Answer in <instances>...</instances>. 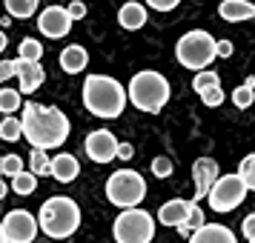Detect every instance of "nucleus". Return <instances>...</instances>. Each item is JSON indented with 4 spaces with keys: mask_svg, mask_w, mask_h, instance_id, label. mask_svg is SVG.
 Segmentation results:
<instances>
[{
    "mask_svg": "<svg viewBox=\"0 0 255 243\" xmlns=\"http://www.w3.org/2000/svg\"><path fill=\"white\" fill-rule=\"evenodd\" d=\"M26 140L37 149H58L69 138V120L58 106H43V103H26L23 117H20Z\"/></svg>",
    "mask_w": 255,
    "mask_h": 243,
    "instance_id": "f257e3e1",
    "label": "nucleus"
},
{
    "mask_svg": "<svg viewBox=\"0 0 255 243\" xmlns=\"http://www.w3.org/2000/svg\"><path fill=\"white\" fill-rule=\"evenodd\" d=\"M83 106L86 112H92L95 117H121L124 106H127V89L109 78V75H89L83 83Z\"/></svg>",
    "mask_w": 255,
    "mask_h": 243,
    "instance_id": "f03ea898",
    "label": "nucleus"
},
{
    "mask_svg": "<svg viewBox=\"0 0 255 243\" xmlns=\"http://www.w3.org/2000/svg\"><path fill=\"white\" fill-rule=\"evenodd\" d=\"M37 226L43 229L46 238H55V241H63V238H72L78 226H81V209L72 197H49L46 203L40 206V215H37Z\"/></svg>",
    "mask_w": 255,
    "mask_h": 243,
    "instance_id": "7ed1b4c3",
    "label": "nucleus"
},
{
    "mask_svg": "<svg viewBox=\"0 0 255 243\" xmlns=\"http://www.w3.org/2000/svg\"><path fill=\"white\" fill-rule=\"evenodd\" d=\"M129 100L138 106L140 112H149V115H158L163 106L169 103V81L158 75V72H138L127 86Z\"/></svg>",
    "mask_w": 255,
    "mask_h": 243,
    "instance_id": "20e7f679",
    "label": "nucleus"
},
{
    "mask_svg": "<svg viewBox=\"0 0 255 243\" xmlns=\"http://www.w3.org/2000/svg\"><path fill=\"white\" fill-rule=\"evenodd\" d=\"M175 58L181 66L192 72H201L207 69L212 60L218 58L215 55V37L204 32V29H192V32H186L178 43H175Z\"/></svg>",
    "mask_w": 255,
    "mask_h": 243,
    "instance_id": "39448f33",
    "label": "nucleus"
},
{
    "mask_svg": "<svg viewBox=\"0 0 255 243\" xmlns=\"http://www.w3.org/2000/svg\"><path fill=\"white\" fill-rule=\"evenodd\" d=\"M143 197H146V180L135 169H121L106 180V200L121 209L138 206Z\"/></svg>",
    "mask_w": 255,
    "mask_h": 243,
    "instance_id": "423d86ee",
    "label": "nucleus"
},
{
    "mask_svg": "<svg viewBox=\"0 0 255 243\" xmlns=\"http://www.w3.org/2000/svg\"><path fill=\"white\" fill-rule=\"evenodd\" d=\"M112 235L118 243H152L155 238V218L143 209H124L112 223Z\"/></svg>",
    "mask_w": 255,
    "mask_h": 243,
    "instance_id": "0eeeda50",
    "label": "nucleus"
},
{
    "mask_svg": "<svg viewBox=\"0 0 255 243\" xmlns=\"http://www.w3.org/2000/svg\"><path fill=\"white\" fill-rule=\"evenodd\" d=\"M247 183H244L241 174H224L215 180V186L209 189V209H215V212H232V209H238L244 203V197H247Z\"/></svg>",
    "mask_w": 255,
    "mask_h": 243,
    "instance_id": "6e6552de",
    "label": "nucleus"
},
{
    "mask_svg": "<svg viewBox=\"0 0 255 243\" xmlns=\"http://www.w3.org/2000/svg\"><path fill=\"white\" fill-rule=\"evenodd\" d=\"M3 235H6V241L9 243H32L37 235V220L26 212V209H14V212H9L6 218H3Z\"/></svg>",
    "mask_w": 255,
    "mask_h": 243,
    "instance_id": "1a4fd4ad",
    "label": "nucleus"
},
{
    "mask_svg": "<svg viewBox=\"0 0 255 243\" xmlns=\"http://www.w3.org/2000/svg\"><path fill=\"white\" fill-rule=\"evenodd\" d=\"M37 29H40L49 40H60V37L69 35L72 17L63 6H49V9H43L40 17H37Z\"/></svg>",
    "mask_w": 255,
    "mask_h": 243,
    "instance_id": "9d476101",
    "label": "nucleus"
},
{
    "mask_svg": "<svg viewBox=\"0 0 255 243\" xmlns=\"http://www.w3.org/2000/svg\"><path fill=\"white\" fill-rule=\"evenodd\" d=\"M83 149H86V155H89L95 163H109V161L118 158V140H115L112 132L98 129V132H92V135L86 138Z\"/></svg>",
    "mask_w": 255,
    "mask_h": 243,
    "instance_id": "9b49d317",
    "label": "nucleus"
},
{
    "mask_svg": "<svg viewBox=\"0 0 255 243\" xmlns=\"http://www.w3.org/2000/svg\"><path fill=\"white\" fill-rule=\"evenodd\" d=\"M14 78L20 81V92L32 94V92H37V89L43 86V81H46V72H43V66H40V60H23V58H17V60H14Z\"/></svg>",
    "mask_w": 255,
    "mask_h": 243,
    "instance_id": "f8f14e48",
    "label": "nucleus"
},
{
    "mask_svg": "<svg viewBox=\"0 0 255 243\" xmlns=\"http://www.w3.org/2000/svg\"><path fill=\"white\" fill-rule=\"evenodd\" d=\"M221 177L218 163L212 158H198L195 166H192V180H195V200L209 195V189L215 186V180Z\"/></svg>",
    "mask_w": 255,
    "mask_h": 243,
    "instance_id": "ddd939ff",
    "label": "nucleus"
},
{
    "mask_svg": "<svg viewBox=\"0 0 255 243\" xmlns=\"http://www.w3.org/2000/svg\"><path fill=\"white\" fill-rule=\"evenodd\" d=\"M189 243H238L232 229L221 226V223H204L189 235Z\"/></svg>",
    "mask_w": 255,
    "mask_h": 243,
    "instance_id": "4468645a",
    "label": "nucleus"
},
{
    "mask_svg": "<svg viewBox=\"0 0 255 243\" xmlns=\"http://www.w3.org/2000/svg\"><path fill=\"white\" fill-rule=\"evenodd\" d=\"M49 174H52L58 183H72V180L81 174V163H78L75 155L63 152V155H58V158H52V169H49Z\"/></svg>",
    "mask_w": 255,
    "mask_h": 243,
    "instance_id": "2eb2a0df",
    "label": "nucleus"
},
{
    "mask_svg": "<svg viewBox=\"0 0 255 243\" xmlns=\"http://www.w3.org/2000/svg\"><path fill=\"white\" fill-rule=\"evenodd\" d=\"M218 14L227 23H241V20L255 17V3H250V0H224L218 6Z\"/></svg>",
    "mask_w": 255,
    "mask_h": 243,
    "instance_id": "dca6fc26",
    "label": "nucleus"
},
{
    "mask_svg": "<svg viewBox=\"0 0 255 243\" xmlns=\"http://www.w3.org/2000/svg\"><path fill=\"white\" fill-rule=\"evenodd\" d=\"M189 203H192V200H181V197L163 203V206L158 209V220H161L163 226H178V223H184L186 212H189Z\"/></svg>",
    "mask_w": 255,
    "mask_h": 243,
    "instance_id": "f3484780",
    "label": "nucleus"
},
{
    "mask_svg": "<svg viewBox=\"0 0 255 243\" xmlns=\"http://www.w3.org/2000/svg\"><path fill=\"white\" fill-rule=\"evenodd\" d=\"M118 23L124 26L127 32H138L146 23V9L140 3H124L121 12H118Z\"/></svg>",
    "mask_w": 255,
    "mask_h": 243,
    "instance_id": "a211bd4d",
    "label": "nucleus"
},
{
    "mask_svg": "<svg viewBox=\"0 0 255 243\" xmlns=\"http://www.w3.org/2000/svg\"><path fill=\"white\" fill-rule=\"evenodd\" d=\"M86 63H89V55L83 46H66L60 52V69L69 75H81L86 69Z\"/></svg>",
    "mask_w": 255,
    "mask_h": 243,
    "instance_id": "6ab92c4d",
    "label": "nucleus"
},
{
    "mask_svg": "<svg viewBox=\"0 0 255 243\" xmlns=\"http://www.w3.org/2000/svg\"><path fill=\"white\" fill-rule=\"evenodd\" d=\"M204 223H207V220H204V212H201V206H198L195 200H192V203H189V212H186V220L184 223H178V226H175V229H178V235H192V232L198 229V226H204Z\"/></svg>",
    "mask_w": 255,
    "mask_h": 243,
    "instance_id": "aec40b11",
    "label": "nucleus"
},
{
    "mask_svg": "<svg viewBox=\"0 0 255 243\" xmlns=\"http://www.w3.org/2000/svg\"><path fill=\"white\" fill-rule=\"evenodd\" d=\"M6 12H9V17L26 20L37 12V0H6Z\"/></svg>",
    "mask_w": 255,
    "mask_h": 243,
    "instance_id": "412c9836",
    "label": "nucleus"
},
{
    "mask_svg": "<svg viewBox=\"0 0 255 243\" xmlns=\"http://www.w3.org/2000/svg\"><path fill=\"white\" fill-rule=\"evenodd\" d=\"M12 189L17 195H32L37 189V174L35 172H17L12 177Z\"/></svg>",
    "mask_w": 255,
    "mask_h": 243,
    "instance_id": "4be33fe9",
    "label": "nucleus"
},
{
    "mask_svg": "<svg viewBox=\"0 0 255 243\" xmlns=\"http://www.w3.org/2000/svg\"><path fill=\"white\" fill-rule=\"evenodd\" d=\"M0 138L6 140V143H14V140L23 138L20 120H17V117H3V123H0Z\"/></svg>",
    "mask_w": 255,
    "mask_h": 243,
    "instance_id": "5701e85b",
    "label": "nucleus"
},
{
    "mask_svg": "<svg viewBox=\"0 0 255 243\" xmlns=\"http://www.w3.org/2000/svg\"><path fill=\"white\" fill-rule=\"evenodd\" d=\"M17 58H23V60H40V58H43V46L37 43L35 37H23V40H20V46H17Z\"/></svg>",
    "mask_w": 255,
    "mask_h": 243,
    "instance_id": "b1692460",
    "label": "nucleus"
},
{
    "mask_svg": "<svg viewBox=\"0 0 255 243\" xmlns=\"http://www.w3.org/2000/svg\"><path fill=\"white\" fill-rule=\"evenodd\" d=\"M20 109V92L17 89H6V86H0V112H17Z\"/></svg>",
    "mask_w": 255,
    "mask_h": 243,
    "instance_id": "393cba45",
    "label": "nucleus"
},
{
    "mask_svg": "<svg viewBox=\"0 0 255 243\" xmlns=\"http://www.w3.org/2000/svg\"><path fill=\"white\" fill-rule=\"evenodd\" d=\"M253 100H255V86L244 83V86H238V89H232V103L238 106V109H250Z\"/></svg>",
    "mask_w": 255,
    "mask_h": 243,
    "instance_id": "a878e982",
    "label": "nucleus"
},
{
    "mask_svg": "<svg viewBox=\"0 0 255 243\" xmlns=\"http://www.w3.org/2000/svg\"><path fill=\"white\" fill-rule=\"evenodd\" d=\"M29 163H32V172L35 174H49V169H52V161H49L46 149H32V155H29Z\"/></svg>",
    "mask_w": 255,
    "mask_h": 243,
    "instance_id": "bb28decb",
    "label": "nucleus"
},
{
    "mask_svg": "<svg viewBox=\"0 0 255 243\" xmlns=\"http://www.w3.org/2000/svg\"><path fill=\"white\" fill-rule=\"evenodd\" d=\"M221 78H218V72H209V69H201L195 75V81H192V89L195 92H204V89H209V86H218Z\"/></svg>",
    "mask_w": 255,
    "mask_h": 243,
    "instance_id": "cd10ccee",
    "label": "nucleus"
},
{
    "mask_svg": "<svg viewBox=\"0 0 255 243\" xmlns=\"http://www.w3.org/2000/svg\"><path fill=\"white\" fill-rule=\"evenodd\" d=\"M238 174L244 177L247 189H253L255 192V155H247V158H244L241 166H238Z\"/></svg>",
    "mask_w": 255,
    "mask_h": 243,
    "instance_id": "c85d7f7f",
    "label": "nucleus"
},
{
    "mask_svg": "<svg viewBox=\"0 0 255 243\" xmlns=\"http://www.w3.org/2000/svg\"><path fill=\"white\" fill-rule=\"evenodd\" d=\"M0 169H3V174L14 177L17 172H23V158L20 155H3L0 158Z\"/></svg>",
    "mask_w": 255,
    "mask_h": 243,
    "instance_id": "c756f323",
    "label": "nucleus"
},
{
    "mask_svg": "<svg viewBox=\"0 0 255 243\" xmlns=\"http://www.w3.org/2000/svg\"><path fill=\"white\" fill-rule=\"evenodd\" d=\"M198 94H201V100H204L207 106H221L224 103V97H227L224 89H221V83L218 86H209V89H204V92H198Z\"/></svg>",
    "mask_w": 255,
    "mask_h": 243,
    "instance_id": "7c9ffc66",
    "label": "nucleus"
},
{
    "mask_svg": "<svg viewBox=\"0 0 255 243\" xmlns=\"http://www.w3.org/2000/svg\"><path fill=\"white\" fill-rule=\"evenodd\" d=\"M152 174H155V177H169V174H172V161H169V158H155V161H152Z\"/></svg>",
    "mask_w": 255,
    "mask_h": 243,
    "instance_id": "2f4dec72",
    "label": "nucleus"
},
{
    "mask_svg": "<svg viewBox=\"0 0 255 243\" xmlns=\"http://www.w3.org/2000/svg\"><path fill=\"white\" fill-rule=\"evenodd\" d=\"M178 3H181V0H146V6L155 9V12H172Z\"/></svg>",
    "mask_w": 255,
    "mask_h": 243,
    "instance_id": "473e14b6",
    "label": "nucleus"
},
{
    "mask_svg": "<svg viewBox=\"0 0 255 243\" xmlns=\"http://www.w3.org/2000/svg\"><path fill=\"white\" fill-rule=\"evenodd\" d=\"M241 229H244V238L250 243H255V215H247V218H244Z\"/></svg>",
    "mask_w": 255,
    "mask_h": 243,
    "instance_id": "72a5a7b5",
    "label": "nucleus"
},
{
    "mask_svg": "<svg viewBox=\"0 0 255 243\" xmlns=\"http://www.w3.org/2000/svg\"><path fill=\"white\" fill-rule=\"evenodd\" d=\"M9 78H14V60H0V86Z\"/></svg>",
    "mask_w": 255,
    "mask_h": 243,
    "instance_id": "f704fd0d",
    "label": "nucleus"
},
{
    "mask_svg": "<svg viewBox=\"0 0 255 243\" xmlns=\"http://www.w3.org/2000/svg\"><path fill=\"white\" fill-rule=\"evenodd\" d=\"M66 12H69L72 20H81L83 14H86V6H83L81 0H75V3H69V6H66Z\"/></svg>",
    "mask_w": 255,
    "mask_h": 243,
    "instance_id": "c9c22d12",
    "label": "nucleus"
},
{
    "mask_svg": "<svg viewBox=\"0 0 255 243\" xmlns=\"http://www.w3.org/2000/svg\"><path fill=\"white\" fill-rule=\"evenodd\" d=\"M215 55H218V58H230L232 55V43L230 40H215Z\"/></svg>",
    "mask_w": 255,
    "mask_h": 243,
    "instance_id": "e433bc0d",
    "label": "nucleus"
},
{
    "mask_svg": "<svg viewBox=\"0 0 255 243\" xmlns=\"http://www.w3.org/2000/svg\"><path fill=\"white\" fill-rule=\"evenodd\" d=\"M132 155H135L132 143H118V158L121 161H132Z\"/></svg>",
    "mask_w": 255,
    "mask_h": 243,
    "instance_id": "4c0bfd02",
    "label": "nucleus"
},
{
    "mask_svg": "<svg viewBox=\"0 0 255 243\" xmlns=\"http://www.w3.org/2000/svg\"><path fill=\"white\" fill-rule=\"evenodd\" d=\"M6 46H9V37H6V32H3V29H0V52H3Z\"/></svg>",
    "mask_w": 255,
    "mask_h": 243,
    "instance_id": "58836bf2",
    "label": "nucleus"
},
{
    "mask_svg": "<svg viewBox=\"0 0 255 243\" xmlns=\"http://www.w3.org/2000/svg\"><path fill=\"white\" fill-rule=\"evenodd\" d=\"M6 197V183H3V177H0V200Z\"/></svg>",
    "mask_w": 255,
    "mask_h": 243,
    "instance_id": "ea45409f",
    "label": "nucleus"
},
{
    "mask_svg": "<svg viewBox=\"0 0 255 243\" xmlns=\"http://www.w3.org/2000/svg\"><path fill=\"white\" fill-rule=\"evenodd\" d=\"M0 243H9L6 241V235H3V226H0Z\"/></svg>",
    "mask_w": 255,
    "mask_h": 243,
    "instance_id": "a19ab883",
    "label": "nucleus"
},
{
    "mask_svg": "<svg viewBox=\"0 0 255 243\" xmlns=\"http://www.w3.org/2000/svg\"><path fill=\"white\" fill-rule=\"evenodd\" d=\"M0 177H3V169H0Z\"/></svg>",
    "mask_w": 255,
    "mask_h": 243,
    "instance_id": "79ce46f5",
    "label": "nucleus"
}]
</instances>
